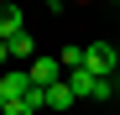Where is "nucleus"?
Returning <instances> with one entry per match:
<instances>
[{
    "instance_id": "nucleus-9",
    "label": "nucleus",
    "mask_w": 120,
    "mask_h": 115,
    "mask_svg": "<svg viewBox=\"0 0 120 115\" xmlns=\"http://www.w3.org/2000/svg\"><path fill=\"white\" fill-rule=\"evenodd\" d=\"M115 89H120V73H115Z\"/></svg>"
},
{
    "instance_id": "nucleus-10",
    "label": "nucleus",
    "mask_w": 120,
    "mask_h": 115,
    "mask_svg": "<svg viewBox=\"0 0 120 115\" xmlns=\"http://www.w3.org/2000/svg\"><path fill=\"white\" fill-rule=\"evenodd\" d=\"M115 16H120V11H115Z\"/></svg>"
},
{
    "instance_id": "nucleus-1",
    "label": "nucleus",
    "mask_w": 120,
    "mask_h": 115,
    "mask_svg": "<svg viewBox=\"0 0 120 115\" xmlns=\"http://www.w3.org/2000/svg\"><path fill=\"white\" fill-rule=\"evenodd\" d=\"M84 68L94 73V79H115V73H120V52L110 42H89L84 47Z\"/></svg>"
},
{
    "instance_id": "nucleus-3",
    "label": "nucleus",
    "mask_w": 120,
    "mask_h": 115,
    "mask_svg": "<svg viewBox=\"0 0 120 115\" xmlns=\"http://www.w3.org/2000/svg\"><path fill=\"white\" fill-rule=\"evenodd\" d=\"M26 73H31V84H37V89H52L57 79H68L57 58H31V63H26Z\"/></svg>"
},
{
    "instance_id": "nucleus-8",
    "label": "nucleus",
    "mask_w": 120,
    "mask_h": 115,
    "mask_svg": "<svg viewBox=\"0 0 120 115\" xmlns=\"http://www.w3.org/2000/svg\"><path fill=\"white\" fill-rule=\"evenodd\" d=\"M0 115H26V110H21V105H11V110H0Z\"/></svg>"
},
{
    "instance_id": "nucleus-7",
    "label": "nucleus",
    "mask_w": 120,
    "mask_h": 115,
    "mask_svg": "<svg viewBox=\"0 0 120 115\" xmlns=\"http://www.w3.org/2000/svg\"><path fill=\"white\" fill-rule=\"evenodd\" d=\"M5 58H11V42H0V63H5Z\"/></svg>"
},
{
    "instance_id": "nucleus-4",
    "label": "nucleus",
    "mask_w": 120,
    "mask_h": 115,
    "mask_svg": "<svg viewBox=\"0 0 120 115\" xmlns=\"http://www.w3.org/2000/svg\"><path fill=\"white\" fill-rule=\"evenodd\" d=\"M21 5H0V42H11V37H21Z\"/></svg>"
},
{
    "instance_id": "nucleus-2",
    "label": "nucleus",
    "mask_w": 120,
    "mask_h": 115,
    "mask_svg": "<svg viewBox=\"0 0 120 115\" xmlns=\"http://www.w3.org/2000/svg\"><path fill=\"white\" fill-rule=\"evenodd\" d=\"M26 89H31V73H26V68H5V73H0V110L21 105Z\"/></svg>"
},
{
    "instance_id": "nucleus-5",
    "label": "nucleus",
    "mask_w": 120,
    "mask_h": 115,
    "mask_svg": "<svg viewBox=\"0 0 120 115\" xmlns=\"http://www.w3.org/2000/svg\"><path fill=\"white\" fill-rule=\"evenodd\" d=\"M68 105H73V89H68V79H57L47 89V110H68Z\"/></svg>"
},
{
    "instance_id": "nucleus-6",
    "label": "nucleus",
    "mask_w": 120,
    "mask_h": 115,
    "mask_svg": "<svg viewBox=\"0 0 120 115\" xmlns=\"http://www.w3.org/2000/svg\"><path fill=\"white\" fill-rule=\"evenodd\" d=\"M31 31H21V37H11V58H26V63H31Z\"/></svg>"
}]
</instances>
